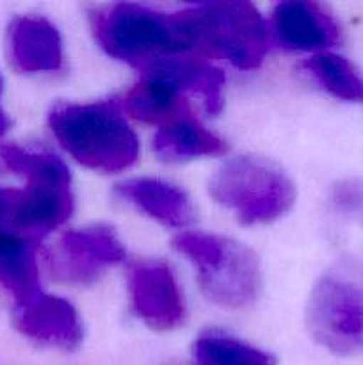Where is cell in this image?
<instances>
[{"instance_id":"obj_11","label":"cell","mask_w":363,"mask_h":365,"mask_svg":"<svg viewBox=\"0 0 363 365\" xmlns=\"http://www.w3.org/2000/svg\"><path fill=\"white\" fill-rule=\"evenodd\" d=\"M278 41L288 50H319L340 41V25L315 2H280L273 11Z\"/></svg>"},{"instance_id":"obj_9","label":"cell","mask_w":363,"mask_h":365,"mask_svg":"<svg viewBox=\"0 0 363 365\" xmlns=\"http://www.w3.org/2000/svg\"><path fill=\"white\" fill-rule=\"evenodd\" d=\"M135 314L153 330H173L185 317V303L173 271L160 260H142L128 269Z\"/></svg>"},{"instance_id":"obj_18","label":"cell","mask_w":363,"mask_h":365,"mask_svg":"<svg viewBox=\"0 0 363 365\" xmlns=\"http://www.w3.org/2000/svg\"><path fill=\"white\" fill-rule=\"evenodd\" d=\"M192 355L198 365H276V356L223 331H205L196 339Z\"/></svg>"},{"instance_id":"obj_1","label":"cell","mask_w":363,"mask_h":365,"mask_svg":"<svg viewBox=\"0 0 363 365\" xmlns=\"http://www.w3.org/2000/svg\"><path fill=\"white\" fill-rule=\"evenodd\" d=\"M0 166L27 178L23 191L13 189L6 230L31 241L60 227L73 212V192L66 164L45 152L0 145Z\"/></svg>"},{"instance_id":"obj_6","label":"cell","mask_w":363,"mask_h":365,"mask_svg":"<svg viewBox=\"0 0 363 365\" xmlns=\"http://www.w3.org/2000/svg\"><path fill=\"white\" fill-rule=\"evenodd\" d=\"M209 191L248 227L276 221L295 202V187L287 173L270 160L249 155L224 163L210 180Z\"/></svg>"},{"instance_id":"obj_5","label":"cell","mask_w":363,"mask_h":365,"mask_svg":"<svg viewBox=\"0 0 363 365\" xmlns=\"http://www.w3.org/2000/svg\"><path fill=\"white\" fill-rule=\"evenodd\" d=\"M173 246L194 264L203 294L212 303L238 310L258 298L262 287L260 262L244 245L191 230L178 234Z\"/></svg>"},{"instance_id":"obj_12","label":"cell","mask_w":363,"mask_h":365,"mask_svg":"<svg viewBox=\"0 0 363 365\" xmlns=\"http://www.w3.org/2000/svg\"><path fill=\"white\" fill-rule=\"evenodd\" d=\"M7 52L21 73L57 71L63 66V39L43 16H16L7 27Z\"/></svg>"},{"instance_id":"obj_2","label":"cell","mask_w":363,"mask_h":365,"mask_svg":"<svg viewBox=\"0 0 363 365\" xmlns=\"http://www.w3.org/2000/svg\"><path fill=\"white\" fill-rule=\"evenodd\" d=\"M48 123L59 145L89 170L117 173L137 163L139 139L117 100L57 103Z\"/></svg>"},{"instance_id":"obj_14","label":"cell","mask_w":363,"mask_h":365,"mask_svg":"<svg viewBox=\"0 0 363 365\" xmlns=\"http://www.w3.org/2000/svg\"><path fill=\"white\" fill-rule=\"evenodd\" d=\"M114 191L166 227H187L196 217L189 196L177 185L159 178H132L117 184Z\"/></svg>"},{"instance_id":"obj_8","label":"cell","mask_w":363,"mask_h":365,"mask_svg":"<svg viewBox=\"0 0 363 365\" xmlns=\"http://www.w3.org/2000/svg\"><path fill=\"white\" fill-rule=\"evenodd\" d=\"M125 248L109 227L70 230L46 253V266L56 280L88 285L100 278L105 267L125 260Z\"/></svg>"},{"instance_id":"obj_7","label":"cell","mask_w":363,"mask_h":365,"mask_svg":"<svg viewBox=\"0 0 363 365\" xmlns=\"http://www.w3.org/2000/svg\"><path fill=\"white\" fill-rule=\"evenodd\" d=\"M306 323L312 337L340 356L363 349V267L340 262L322 274L310 294Z\"/></svg>"},{"instance_id":"obj_21","label":"cell","mask_w":363,"mask_h":365,"mask_svg":"<svg viewBox=\"0 0 363 365\" xmlns=\"http://www.w3.org/2000/svg\"><path fill=\"white\" fill-rule=\"evenodd\" d=\"M13 189H0V230H6V214L9 209Z\"/></svg>"},{"instance_id":"obj_22","label":"cell","mask_w":363,"mask_h":365,"mask_svg":"<svg viewBox=\"0 0 363 365\" xmlns=\"http://www.w3.org/2000/svg\"><path fill=\"white\" fill-rule=\"evenodd\" d=\"M2 86H4V82H2V75H0V95H2ZM9 125H11L9 118H7V114L4 113L2 106H0V135L6 134L7 128H9Z\"/></svg>"},{"instance_id":"obj_15","label":"cell","mask_w":363,"mask_h":365,"mask_svg":"<svg viewBox=\"0 0 363 365\" xmlns=\"http://www.w3.org/2000/svg\"><path fill=\"white\" fill-rule=\"evenodd\" d=\"M120 103L134 120L159 127L192 116L191 106L177 88L152 77L135 84Z\"/></svg>"},{"instance_id":"obj_16","label":"cell","mask_w":363,"mask_h":365,"mask_svg":"<svg viewBox=\"0 0 363 365\" xmlns=\"http://www.w3.org/2000/svg\"><path fill=\"white\" fill-rule=\"evenodd\" d=\"M153 150L166 163H180L194 157L223 155L228 145L191 116L160 127L153 139Z\"/></svg>"},{"instance_id":"obj_10","label":"cell","mask_w":363,"mask_h":365,"mask_svg":"<svg viewBox=\"0 0 363 365\" xmlns=\"http://www.w3.org/2000/svg\"><path fill=\"white\" fill-rule=\"evenodd\" d=\"M14 324L25 337L64 351L77 349L84 339L82 323L73 305L66 299L43 292L16 305Z\"/></svg>"},{"instance_id":"obj_17","label":"cell","mask_w":363,"mask_h":365,"mask_svg":"<svg viewBox=\"0 0 363 365\" xmlns=\"http://www.w3.org/2000/svg\"><path fill=\"white\" fill-rule=\"evenodd\" d=\"M0 285L13 296L16 305L41 292L36 241L0 230Z\"/></svg>"},{"instance_id":"obj_4","label":"cell","mask_w":363,"mask_h":365,"mask_svg":"<svg viewBox=\"0 0 363 365\" xmlns=\"http://www.w3.org/2000/svg\"><path fill=\"white\" fill-rule=\"evenodd\" d=\"M189 52L253 70L267 53V25L249 2H210L180 11Z\"/></svg>"},{"instance_id":"obj_20","label":"cell","mask_w":363,"mask_h":365,"mask_svg":"<svg viewBox=\"0 0 363 365\" xmlns=\"http://www.w3.org/2000/svg\"><path fill=\"white\" fill-rule=\"evenodd\" d=\"M331 205L340 214H356L363 210V180L345 178L331 189Z\"/></svg>"},{"instance_id":"obj_19","label":"cell","mask_w":363,"mask_h":365,"mask_svg":"<svg viewBox=\"0 0 363 365\" xmlns=\"http://www.w3.org/2000/svg\"><path fill=\"white\" fill-rule=\"evenodd\" d=\"M302 68L330 95L345 102L363 103V75L345 57L337 53H317L302 63Z\"/></svg>"},{"instance_id":"obj_3","label":"cell","mask_w":363,"mask_h":365,"mask_svg":"<svg viewBox=\"0 0 363 365\" xmlns=\"http://www.w3.org/2000/svg\"><path fill=\"white\" fill-rule=\"evenodd\" d=\"M98 45L114 59L142 70L169 56H189L180 14L139 4H114L91 13Z\"/></svg>"},{"instance_id":"obj_13","label":"cell","mask_w":363,"mask_h":365,"mask_svg":"<svg viewBox=\"0 0 363 365\" xmlns=\"http://www.w3.org/2000/svg\"><path fill=\"white\" fill-rule=\"evenodd\" d=\"M144 77L159 78L178 91L194 93L201 98L206 114L217 116L224 106L223 89L226 77L223 70L198 56H169L142 68Z\"/></svg>"}]
</instances>
